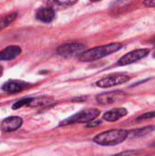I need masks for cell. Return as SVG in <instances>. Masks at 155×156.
<instances>
[{
	"label": "cell",
	"instance_id": "ffe728a7",
	"mask_svg": "<svg viewBox=\"0 0 155 156\" xmlns=\"http://www.w3.org/2000/svg\"><path fill=\"white\" fill-rule=\"evenodd\" d=\"M143 5L146 7H155V0H144Z\"/></svg>",
	"mask_w": 155,
	"mask_h": 156
},
{
	"label": "cell",
	"instance_id": "3957f363",
	"mask_svg": "<svg viewBox=\"0 0 155 156\" xmlns=\"http://www.w3.org/2000/svg\"><path fill=\"white\" fill-rule=\"evenodd\" d=\"M100 114V112L98 109L90 108V109H86L84 111H81L69 118H67L63 122L59 123L60 126H66L69 124H74V123H83V122H89L94 119H97Z\"/></svg>",
	"mask_w": 155,
	"mask_h": 156
},
{
	"label": "cell",
	"instance_id": "d4e9b609",
	"mask_svg": "<svg viewBox=\"0 0 155 156\" xmlns=\"http://www.w3.org/2000/svg\"><path fill=\"white\" fill-rule=\"evenodd\" d=\"M153 58H155V50H154V51H153Z\"/></svg>",
	"mask_w": 155,
	"mask_h": 156
},
{
	"label": "cell",
	"instance_id": "ba28073f",
	"mask_svg": "<svg viewBox=\"0 0 155 156\" xmlns=\"http://www.w3.org/2000/svg\"><path fill=\"white\" fill-rule=\"evenodd\" d=\"M29 86L30 85L27 82L17 80H7L5 83L3 84L2 90L7 93H17L28 88Z\"/></svg>",
	"mask_w": 155,
	"mask_h": 156
},
{
	"label": "cell",
	"instance_id": "8fae6325",
	"mask_svg": "<svg viewBox=\"0 0 155 156\" xmlns=\"http://www.w3.org/2000/svg\"><path fill=\"white\" fill-rule=\"evenodd\" d=\"M128 114V111L125 108H114L107 112H105L102 116L103 120L110 122H117L118 120L125 117Z\"/></svg>",
	"mask_w": 155,
	"mask_h": 156
},
{
	"label": "cell",
	"instance_id": "ac0fdd59",
	"mask_svg": "<svg viewBox=\"0 0 155 156\" xmlns=\"http://www.w3.org/2000/svg\"><path fill=\"white\" fill-rule=\"evenodd\" d=\"M152 118H155V112H145L142 115H140L137 118V121H143V120H147V119H152Z\"/></svg>",
	"mask_w": 155,
	"mask_h": 156
},
{
	"label": "cell",
	"instance_id": "6da1fadb",
	"mask_svg": "<svg viewBox=\"0 0 155 156\" xmlns=\"http://www.w3.org/2000/svg\"><path fill=\"white\" fill-rule=\"evenodd\" d=\"M122 48V44L119 42L110 43L108 45L97 47L94 48L88 49L81 52L79 55V59L82 62H90L97 59H100L104 57H107L112 53H115Z\"/></svg>",
	"mask_w": 155,
	"mask_h": 156
},
{
	"label": "cell",
	"instance_id": "9c48e42d",
	"mask_svg": "<svg viewBox=\"0 0 155 156\" xmlns=\"http://www.w3.org/2000/svg\"><path fill=\"white\" fill-rule=\"evenodd\" d=\"M23 123V120L17 116H12L5 119L1 122V130L3 133H11L18 130Z\"/></svg>",
	"mask_w": 155,
	"mask_h": 156
},
{
	"label": "cell",
	"instance_id": "52a82bcc",
	"mask_svg": "<svg viewBox=\"0 0 155 156\" xmlns=\"http://www.w3.org/2000/svg\"><path fill=\"white\" fill-rule=\"evenodd\" d=\"M149 49L148 48H140L136 50H132L124 56H122L119 60H118V65L119 66H126L132 63H134L143 58H145L149 54Z\"/></svg>",
	"mask_w": 155,
	"mask_h": 156
},
{
	"label": "cell",
	"instance_id": "277c9868",
	"mask_svg": "<svg viewBox=\"0 0 155 156\" xmlns=\"http://www.w3.org/2000/svg\"><path fill=\"white\" fill-rule=\"evenodd\" d=\"M128 94L122 90H113L109 92H104L96 97V101L100 105H111L120 102L126 99Z\"/></svg>",
	"mask_w": 155,
	"mask_h": 156
},
{
	"label": "cell",
	"instance_id": "44dd1931",
	"mask_svg": "<svg viewBox=\"0 0 155 156\" xmlns=\"http://www.w3.org/2000/svg\"><path fill=\"white\" fill-rule=\"evenodd\" d=\"M136 154V152H124V153H121L120 154Z\"/></svg>",
	"mask_w": 155,
	"mask_h": 156
},
{
	"label": "cell",
	"instance_id": "5bb4252c",
	"mask_svg": "<svg viewBox=\"0 0 155 156\" xmlns=\"http://www.w3.org/2000/svg\"><path fill=\"white\" fill-rule=\"evenodd\" d=\"M153 130H154L153 126H147V127H144L142 129H137V130H133L132 132H129V134H131L133 137H141V136L148 134L149 133L153 132Z\"/></svg>",
	"mask_w": 155,
	"mask_h": 156
},
{
	"label": "cell",
	"instance_id": "8992f818",
	"mask_svg": "<svg viewBox=\"0 0 155 156\" xmlns=\"http://www.w3.org/2000/svg\"><path fill=\"white\" fill-rule=\"evenodd\" d=\"M85 49V46L81 43L78 42H71V43H66L58 47L57 49V53L61 57H73L76 55H79L81 52H83Z\"/></svg>",
	"mask_w": 155,
	"mask_h": 156
},
{
	"label": "cell",
	"instance_id": "9a60e30c",
	"mask_svg": "<svg viewBox=\"0 0 155 156\" xmlns=\"http://www.w3.org/2000/svg\"><path fill=\"white\" fill-rule=\"evenodd\" d=\"M16 16H17V14L16 13H12V14H10V15H8V16H5L3 18H1L0 19V30L3 29V28H5V27H6L12 22H14L16 20Z\"/></svg>",
	"mask_w": 155,
	"mask_h": 156
},
{
	"label": "cell",
	"instance_id": "2e32d148",
	"mask_svg": "<svg viewBox=\"0 0 155 156\" xmlns=\"http://www.w3.org/2000/svg\"><path fill=\"white\" fill-rule=\"evenodd\" d=\"M49 102H50V100L48 98H32L28 106H31V107L44 106V105H48Z\"/></svg>",
	"mask_w": 155,
	"mask_h": 156
},
{
	"label": "cell",
	"instance_id": "7c38bea8",
	"mask_svg": "<svg viewBox=\"0 0 155 156\" xmlns=\"http://www.w3.org/2000/svg\"><path fill=\"white\" fill-rule=\"evenodd\" d=\"M21 51V48L18 46H8L0 51V60L14 59L20 55Z\"/></svg>",
	"mask_w": 155,
	"mask_h": 156
},
{
	"label": "cell",
	"instance_id": "e0dca14e",
	"mask_svg": "<svg viewBox=\"0 0 155 156\" xmlns=\"http://www.w3.org/2000/svg\"><path fill=\"white\" fill-rule=\"evenodd\" d=\"M32 98H25V99H22L18 101H16L13 106H12V109L13 110H16V109H19L23 106H28L30 101H31Z\"/></svg>",
	"mask_w": 155,
	"mask_h": 156
},
{
	"label": "cell",
	"instance_id": "30bf717a",
	"mask_svg": "<svg viewBox=\"0 0 155 156\" xmlns=\"http://www.w3.org/2000/svg\"><path fill=\"white\" fill-rule=\"evenodd\" d=\"M55 16V9L50 6L39 8L36 13V18L44 23H50L51 21L54 20Z\"/></svg>",
	"mask_w": 155,
	"mask_h": 156
},
{
	"label": "cell",
	"instance_id": "7a4b0ae2",
	"mask_svg": "<svg viewBox=\"0 0 155 156\" xmlns=\"http://www.w3.org/2000/svg\"><path fill=\"white\" fill-rule=\"evenodd\" d=\"M129 136L127 130H110L103 132L94 137L93 142L103 146H112L123 143Z\"/></svg>",
	"mask_w": 155,
	"mask_h": 156
},
{
	"label": "cell",
	"instance_id": "603a6c76",
	"mask_svg": "<svg viewBox=\"0 0 155 156\" xmlns=\"http://www.w3.org/2000/svg\"><path fill=\"white\" fill-rule=\"evenodd\" d=\"M151 145H152V146H153V147H155V141L153 143V144H151Z\"/></svg>",
	"mask_w": 155,
	"mask_h": 156
},
{
	"label": "cell",
	"instance_id": "cb8c5ba5",
	"mask_svg": "<svg viewBox=\"0 0 155 156\" xmlns=\"http://www.w3.org/2000/svg\"><path fill=\"white\" fill-rule=\"evenodd\" d=\"M91 2H98V1H100V0H90Z\"/></svg>",
	"mask_w": 155,
	"mask_h": 156
},
{
	"label": "cell",
	"instance_id": "7402d4cb",
	"mask_svg": "<svg viewBox=\"0 0 155 156\" xmlns=\"http://www.w3.org/2000/svg\"><path fill=\"white\" fill-rule=\"evenodd\" d=\"M3 71H4V69H3L2 65H0V77L3 75Z\"/></svg>",
	"mask_w": 155,
	"mask_h": 156
},
{
	"label": "cell",
	"instance_id": "d6986e66",
	"mask_svg": "<svg viewBox=\"0 0 155 156\" xmlns=\"http://www.w3.org/2000/svg\"><path fill=\"white\" fill-rule=\"evenodd\" d=\"M100 124H101V121H99V120L94 119V120H92V121L87 122V127H88V128L97 127V126H99V125H100Z\"/></svg>",
	"mask_w": 155,
	"mask_h": 156
},
{
	"label": "cell",
	"instance_id": "4fadbf2b",
	"mask_svg": "<svg viewBox=\"0 0 155 156\" xmlns=\"http://www.w3.org/2000/svg\"><path fill=\"white\" fill-rule=\"evenodd\" d=\"M78 0H48V5L52 8L68 7L76 4Z\"/></svg>",
	"mask_w": 155,
	"mask_h": 156
},
{
	"label": "cell",
	"instance_id": "5b68a950",
	"mask_svg": "<svg viewBox=\"0 0 155 156\" xmlns=\"http://www.w3.org/2000/svg\"><path fill=\"white\" fill-rule=\"evenodd\" d=\"M131 80V77L124 73H114L108 75L105 78L98 80L96 85L100 88H111L113 86H117L120 84L126 83Z\"/></svg>",
	"mask_w": 155,
	"mask_h": 156
}]
</instances>
